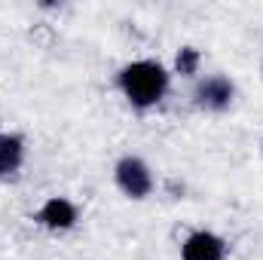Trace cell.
I'll list each match as a JSON object with an SVG mask.
<instances>
[{"instance_id": "6da1fadb", "label": "cell", "mask_w": 263, "mask_h": 260, "mask_svg": "<svg viewBox=\"0 0 263 260\" xmlns=\"http://www.w3.org/2000/svg\"><path fill=\"white\" fill-rule=\"evenodd\" d=\"M168 70L153 62V59H138V62H129V65L120 67L117 73V86L123 92V98L129 101L132 107L138 110H147V107H156L165 92H168Z\"/></svg>"}, {"instance_id": "7a4b0ae2", "label": "cell", "mask_w": 263, "mask_h": 260, "mask_svg": "<svg viewBox=\"0 0 263 260\" xmlns=\"http://www.w3.org/2000/svg\"><path fill=\"white\" fill-rule=\"evenodd\" d=\"M114 181L129 199H147L153 193V172L141 156H123L114 169Z\"/></svg>"}, {"instance_id": "3957f363", "label": "cell", "mask_w": 263, "mask_h": 260, "mask_svg": "<svg viewBox=\"0 0 263 260\" xmlns=\"http://www.w3.org/2000/svg\"><path fill=\"white\" fill-rule=\"evenodd\" d=\"M233 98H236V86H233V80H230V77H223V73H211V77L199 80L196 92H193L196 107L211 110V114L227 110V107L233 104Z\"/></svg>"}, {"instance_id": "277c9868", "label": "cell", "mask_w": 263, "mask_h": 260, "mask_svg": "<svg viewBox=\"0 0 263 260\" xmlns=\"http://www.w3.org/2000/svg\"><path fill=\"white\" fill-rule=\"evenodd\" d=\"M223 257H227V242L211 230H193L181 245V260H223Z\"/></svg>"}, {"instance_id": "5b68a950", "label": "cell", "mask_w": 263, "mask_h": 260, "mask_svg": "<svg viewBox=\"0 0 263 260\" xmlns=\"http://www.w3.org/2000/svg\"><path fill=\"white\" fill-rule=\"evenodd\" d=\"M37 224L52 230V233H65L77 224V205L65 196H49L40 208H37Z\"/></svg>"}, {"instance_id": "8992f818", "label": "cell", "mask_w": 263, "mask_h": 260, "mask_svg": "<svg viewBox=\"0 0 263 260\" xmlns=\"http://www.w3.org/2000/svg\"><path fill=\"white\" fill-rule=\"evenodd\" d=\"M25 162V138L0 132V178H12Z\"/></svg>"}, {"instance_id": "52a82bcc", "label": "cell", "mask_w": 263, "mask_h": 260, "mask_svg": "<svg viewBox=\"0 0 263 260\" xmlns=\"http://www.w3.org/2000/svg\"><path fill=\"white\" fill-rule=\"evenodd\" d=\"M196 67H199V52H196V49H190V46H187V49H181V52H178V70H181L184 77H193V73H196Z\"/></svg>"}]
</instances>
